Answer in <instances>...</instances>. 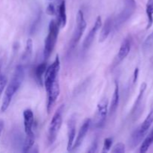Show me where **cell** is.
Listing matches in <instances>:
<instances>
[{"mask_svg": "<svg viewBox=\"0 0 153 153\" xmlns=\"http://www.w3.org/2000/svg\"><path fill=\"white\" fill-rule=\"evenodd\" d=\"M58 32H59V25L58 22L52 19L49 25V32L45 39L44 49H43V57L45 61L50 57L58 40Z\"/></svg>", "mask_w": 153, "mask_h": 153, "instance_id": "2", "label": "cell"}, {"mask_svg": "<svg viewBox=\"0 0 153 153\" xmlns=\"http://www.w3.org/2000/svg\"><path fill=\"white\" fill-rule=\"evenodd\" d=\"M112 27H113V20L111 17L108 18L105 22L104 25H102V28L100 31V37H99L100 43H103L108 38L112 29Z\"/></svg>", "mask_w": 153, "mask_h": 153, "instance_id": "14", "label": "cell"}, {"mask_svg": "<svg viewBox=\"0 0 153 153\" xmlns=\"http://www.w3.org/2000/svg\"><path fill=\"white\" fill-rule=\"evenodd\" d=\"M97 146H97V140H95V141L92 143L91 147H90L88 152H96L97 151Z\"/></svg>", "mask_w": 153, "mask_h": 153, "instance_id": "30", "label": "cell"}, {"mask_svg": "<svg viewBox=\"0 0 153 153\" xmlns=\"http://www.w3.org/2000/svg\"><path fill=\"white\" fill-rule=\"evenodd\" d=\"M64 105H61L54 114L48 128L47 140L49 145L53 144L56 140L59 133L63 122V113H64Z\"/></svg>", "mask_w": 153, "mask_h": 153, "instance_id": "3", "label": "cell"}, {"mask_svg": "<svg viewBox=\"0 0 153 153\" xmlns=\"http://www.w3.org/2000/svg\"><path fill=\"white\" fill-rule=\"evenodd\" d=\"M34 140H35V137H34V132H31L30 133V134H26L25 142H24L23 144V147H22V152H29L30 149H31V148L33 147V146H34Z\"/></svg>", "mask_w": 153, "mask_h": 153, "instance_id": "20", "label": "cell"}, {"mask_svg": "<svg viewBox=\"0 0 153 153\" xmlns=\"http://www.w3.org/2000/svg\"><path fill=\"white\" fill-rule=\"evenodd\" d=\"M146 12L148 18L147 28H149L153 23V0H149L146 4Z\"/></svg>", "mask_w": 153, "mask_h": 153, "instance_id": "22", "label": "cell"}, {"mask_svg": "<svg viewBox=\"0 0 153 153\" xmlns=\"http://www.w3.org/2000/svg\"><path fill=\"white\" fill-rule=\"evenodd\" d=\"M58 23L59 27L61 28H64L67 25V11H66V2L64 0H63L59 4L58 8Z\"/></svg>", "mask_w": 153, "mask_h": 153, "instance_id": "16", "label": "cell"}, {"mask_svg": "<svg viewBox=\"0 0 153 153\" xmlns=\"http://www.w3.org/2000/svg\"><path fill=\"white\" fill-rule=\"evenodd\" d=\"M46 68H47V64L46 62H43L39 64L35 69V76L38 82L41 83L42 82V76L46 72Z\"/></svg>", "mask_w": 153, "mask_h": 153, "instance_id": "24", "label": "cell"}, {"mask_svg": "<svg viewBox=\"0 0 153 153\" xmlns=\"http://www.w3.org/2000/svg\"><path fill=\"white\" fill-rule=\"evenodd\" d=\"M33 50V42L31 38H28L26 41V45H25V52L22 55V60L23 61H28L30 59L31 55H32Z\"/></svg>", "mask_w": 153, "mask_h": 153, "instance_id": "23", "label": "cell"}, {"mask_svg": "<svg viewBox=\"0 0 153 153\" xmlns=\"http://www.w3.org/2000/svg\"><path fill=\"white\" fill-rule=\"evenodd\" d=\"M102 25V18L101 16H99L97 18V19H96L94 26H93L92 28L90 30L89 33H88V35H87L86 37L85 38V40H84L83 45H82V49H83L84 52H86V51L89 49L90 46H91L94 38H95V36L96 34H97V31L100 29Z\"/></svg>", "mask_w": 153, "mask_h": 153, "instance_id": "9", "label": "cell"}, {"mask_svg": "<svg viewBox=\"0 0 153 153\" xmlns=\"http://www.w3.org/2000/svg\"><path fill=\"white\" fill-rule=\"evenodd\" d=\"M3 128H4V121L2 120H0V137H1Z\"/></svg>", "mask_w": 153, "mask_h": 153, "instance_id": "32", "label": "cell"}, {"mask_svg": "<svg viewBox=\"0 0 153 153\" xmlns=\"http://www.w3.org/2000/svg\"><path fill=\"white\" fill-rule=\"evenodd\" d=\"M76 128V119L75 115H72L67 122V151L71 152L75 141Z\"/></svg>", "mask_w": 153, "mask_h": 153, "instance_id": "11", "label": "cell"}, {"mask_svg": "<svg viewBox=\"0 0 153 153\" xmlns=\"http://www.w3.org/2000/svg\"><path fill=\"white\" fill-rule=\"evenodd\" d=\"M91 123H91V120L90 118H88V119L85 120V122L83 123L82 126H81L80 129H79L77 137H76V140H75L74 143L73 145L72 151L75 150V149H77L82 145V143H83L84 140H85V137H86L87 133L88 132V130H89L90 127H91Z\"/></svg>", "mask_w": 153, "mask_h": 153, "instance_id": "12", "label": "cell"}, {"mask_svg": "<svg viewBox=\"0 0 153 153\" xmlns=\"http://www.w3.org/2000/svg\"><path fill=\"white\" fill-rule=\"evenodd\" d=\"M25 77V70L22 65H18L13 72L10 82H9L3 97L2 103L1 105V111L4 112L7 111L10 105L11 100L18 90L20 88Z\"/></svg>", "mask_w": 153, "mask_h": 153, "instance_id": "1", "label": "cell"}, {"mask_svg": "<svg viewBox=\"0 0 153 153\" xmlns=\"http://www.w3.org/2000/svg\"><path fill=\"white\" fill-rule=\"evenodd\" d=\"M108 111V100L105 97L100 100L97 104L94 120V124L96 128H102L105 125Z\"/></svg>", "mask_w": 153, "mask_h": 153, "instance_id": "7", "label": "cell"}, {"mask_svg": "<svg viewBox=\"0 0 153 153\" xmlns=\"http://www.w3.org/2000/svg\"><path fill=\"white\" fill-rule=\"evenodd\" d=\"M1 64H0V74H1Z\"/></svg>", "mask_w": 153, "mask_h": 153, "instance_id": "33", "label": "cell"}, {"mask_svg": "<svg viewBox=\"0 0 153 153\" xmlns=\"http://www.w3.org/2000/svg\"><path fill=\"white\" fill-rule=\"evenodd\" d=\"M55 13H56V10H55L54 4H49L46 7V13L49 16H52V15H55Z\"/></svg>", "mask_w": 153, "mask_h": 153, "instance_id": "29", "label": "cell"}, {"mask_svg": "<svg viewBox=\"0 0 153 153\" xmlns=\"http://www.w3.org/2000/svg\"><path fill=\"white\" fill-rule=\"evenodd\" d=\"M144 137L145 135H143V134L140 132L139 128H136L131 136V139H130V145H131L132 147H135V146H137V145L142 141V140L144 138Z\"/></svg>", "mask_w": 153, "mask_h": 153, "instance_id": "19", "label": "cell"}, {"mask_svg": "<svg viewBox=\"0 0 153 153\" xmlns=\"http://www.w3.org/2000/svg\"><path fill=\"white\" fill-rule=\"evenodd\" d=\"M49 1H52V0H49Z\"/></svg>", "mask_w": 153, "mask_h": 153, "instance_id": "34", "label": "cell"}, {"mask_svg": "<svg viewBox=\"0 0 153 153\" xmlns=\"http://www.w3.org/2000/svg\"><path fill=\"white\" fill-rule=\"evenodd\" d=\"M114 91L113 97H112L111 102L110 108H109V113L110 114L114 113L117 109L118 105H119L120 102V88H119V83L118 82H115L114 83Z\"/></svg>", "mask_w": 153, "mask_h": 153, "instance_id": "15", "label": "cell"}, {"mask_svg": "<svg viewBox=\"0 0 153 153\" xmlns=\"http://www.w3.org/2000/svg\"><path fill=\"white\" fill-rule=\"evenodd\" d=\"M130 50H131V39L129 37H128L123 40L117 55H116L113 62H112L111 68L114 69L117 67L126 58L127 55L129 53Z\"/></svg>", "mask_w": 153, "mask_h": 153, "instance_id": "8", "label": "cell"}, {"mask_svg": "<svg viewBox=\"0 0 153 153\" xmlns=\"http://www.w3.org/2000/svg\"><path fill=\"white\" fill-rule=\"evenodd\" d=\"M152 123H153V108L150 111V112H149V114L147 115L146 119L144 120L143 123L140 125V126L138 127L139 130H140V131L143 134V135H146V133H147V131H149V128H150Z\"/></svg>", "mask_w": 153, "mask_h": 153, "instance_id": "17", "label": "cell"}, {"mask_svg": "<svg viewBox=\"0 0 153 153\" xmlns=\"http://www.w3.org/2000/svg\"><path fill=\"white\" fill-rule=\"evenodd\" d=\"M138 73H139L138 68H136L134 72V78H133V82H134V83H135V82H137V77H138Z\"/></svg>", "mask_w": 153, "mask_h": 153, "instance_id": "31", "label": "cell"}, {"mask_svg": "<svg viewBox=\"0 0 153 153\" xmlns=\"http://www.w3.org/2000/svg\"><path fill=\"white\" fill-rule=\"evenodd\" d=\"M126 151V146L124 143H118L112 149L111 152L114 153H124Z\"/></svg>", "mask_w": 153, "mask_h": 153, "instance_id": "27", "label": "cell"}, {"mask_svg": "<svg viewBox=\"0 0 153 153\" xmlns=\"http://www.w3.org/2000/svg\"><path fill=\"white\" fill-rule=\"evenodd\" d=\"M87 27V22L85 21L83 12L79 10L76 16V25L74 31H73V37H72L71 42H70V49H73L76 47V45L82 38L83 33L85 32Z\"/></svg>", "mask_w": 153, "mask_h": 153, "instance_id": "6", "label": "cell"}, {"mask_svg": "<svg viewBox=\"0 0 153 153\" xmlns=\"http://www.w3.org/2000/svg\"><path fill=\"white\" fill-rule=\"evenodd\" d=\"M146 89V84L145 82H143L141 85L140 88V91H139V94L137 96V99H136V101L134 102V106H133L132 109H131V114H134L137 111L138 108L140 107V105H141L142 100H143V95H144L145 91Z\"/></svg>", "mask_w": 153, "mask_h": 153, "instance_id": "18", "label": "cell"}, {"mask_svg": "<svg viewBox=\"0 0 153 153\" xmlns=\"http://www.w3.org/2000/svg\"><path fill=\"white\" fill-rule=\"evenodd\" d=\"M34 114L31 109L27 108L23 111L24 129L25 134L33 132V125H34Z\"/></svg>", "mask_w": 153, "mask_h": 153, "instance_id": "13", "label": "cell"}, {"mask_svg": "<svg viewBox=\"0 0 153 153\" xmlns=\"http://www.w3.org/2000/svg\"><path fill=\"white\" fill-rule=\"evenodd\" d=\"M7 83V79L4 75L0 74V96L1 95L2 92L4 91V88Z\"/></svg>", "mask_w": 153, "mask_h": 153, "instance_id": "28", "label": "cell"}, {"mask_svg": "<svg viewBox=\"0 0 153 153\" xmlns=\"http://www.w3.org/2000/svg\"><path fill=\"white\" fill-rule=\"evenodd\" d=\"M153 46V31L151 34H149L146 39L143 45V48L144 50H147V49H150Z\"/></svg>", "mask_w": 153, "mask_h": 153, "instance_id": "26", "label": "cell"}, {"mask_svg": "<svg viewBox=\"0 0 153 153\" xmlns=\"http://www.w3.org/2000/svg\"><path fill=\"white\" fill-rule=\"evenodd\" d=\"M48 94V101H47V109L48 114H50L56 102L58 97L60 95V85L58 81H55V83L52 85L49 91L47 92Z\"/></svg>", "mask_w": 153, "mask_h": 153, "instance_id": "10", "label": "cell"}, {"mask_svg": "<svg viewBox=\"0 0 153 153\" xmlns=\"http://www.w3.org/2000/svg\"><path fill=\"white\" fill-rule=\"evenodd\" d=\"M137 7V4L134 0H126L123 9L117 15L114 22V28L117 30L131 17L134 13Z\"/></svg>", "mask_w": 153, "mask_h": 153, "instance_id": "4", "label": "cell"}, {"mask_svg": "<svg viewBox=\"0 0 153 153\" xmlns=\"http://www.w3.org/2000/svg\"><path fill=\"white\" fill-rule=\"evenodd\" d=\"M113 143V139L111 137H107L104 140V143H103L102 151V152H108L110 150L111 147Z\"/></svg>", "mask_w": 153, "mask_h": 153, "instance_id": "25", "label": "cell"}, {"mask_svg": "<svg viewBox=\"0 0 153 153\" xmlns=\"http://www.w3.org/2000/svg\"><path fill=\"white\" fill-rule=\"evenodd\" d=\"M153 143V128L151 130L150 132L149 133L147 136L146 137V138L144 139V140L142 143L141 146L140 148V153H144L147 152L149 148L150 147V146Z\"/></svg>", "mask_w": 153, "mask_h": 153, "instance_id": "21", "label": "cell"}, {"mask_svg": "<svg viewBox=\"0 0 153 153\" xmlns=\"http://www.w3.org/2000/svg\"><path fill=\"white\" fill-rule=\"evenodd\" d=\"M60 67H61V62L58 55H57L54 62L51 64L49 67L46 68L45 72V79H44V85L46 88V93L49 91L51 87L52 86L55 81H57L58 73H59Z\"/></svg>", "mask_w": 153, "mask_h": 153, "instance_id": "5", "label": "cell"}]
</instances>
